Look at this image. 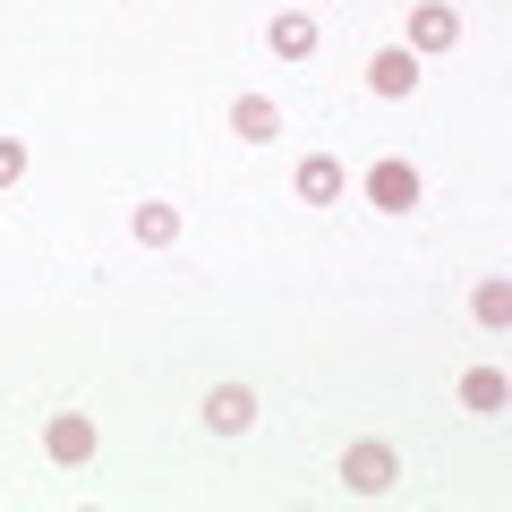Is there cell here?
<instances>
[{
  "instance_id": "obj_1",
  "label": "cell",
  "mask_w": 512,
  "mask_h": 512,
  "mask_svg": "<svg viewBox=\"0 0 512 512\" xmlns=\"http://www.w3.org/2000/svg\"><path fill=\"white\" fill-rule=\"evenodd\" d=\"M342 487L350 495H384L393 487V444H350L342 453Z\"/></svg>"
},
{
  "instance_id": "obj_2",
  "label": "cell",
  "mask_w": 512,
  "mask_h": 512,
  "mask_svg": "<svg viewBox=\"0 0 512 512\" xmlns=\"http://www.w3.org/2000/svg\"><path fill=\"white\" fill-rule=\"evenodd\" d=\"M367 197H376L384 214H410V205H419V171H410L402 154H393V163H376V171H367Z\"/></svg>"
},
{
  "instance_id": "obj_3",
  "label": "cell",
  "mask_w": 512,
  "mask_h": 512,
  "mask_svg": "<svg viewBox=\"0 0 512 512\" xmlns=\"http://www.w3.org/2000/svg\"><path fill=\"white\" fill-rule=\"evenodd\" d=\"M248 419H256L248 384H214V393H205V427H214V436H248Z\"/></svg>"
},
{
  "instance_id": "obj_4",
  "label": "cell",
  "mask_w": 512,
  "mask_h": 512,
  "mask_svg": "<svg viewBox=\"0 0 512 512\" xmlns=\"http://www.w3.org/2000/svg\"><path fill=\"white\" fill-rule=\"evenodd\" d=\"M231 128L248 137V146H274V137H282V111H274V94H239V103H231Z\"/></svg>"
},
{
  "instance_id": "obj_5",
  "label": "cell",
  "mask_w": 512,
  "mask_h": 512,
  "mask_svg": "<svg viewBox=\"0 0 512 512\" xmlns=\"http://www.w3.org/2000/svg\"><path fill=\"white\" fill-rule=\"evenodd\" d=\"M453 35H461V18L444 0H419V9H410V52H444Z\"/></svg>"
},
{
  "instance_id": "obj_6",
  "label": "cell",
  "mask_w": 512,
  "mask_h": 512,
  "mask_svg": "<svg viewBox=\"0 0 512 512\" xmlns=\"http://www.w3.org/2000/svg\"><path fill=\"white\" fill-rule=\"evenodd\" d=\"M367 86H376V94H410V86H419V52H410V43L376 52V60H367Z\"/></svg>"
},
{
  "instance_id": "obj_7",
  "label": "cell",
  "mask_w": 512,
  "mask_h": 512,
  "mask_svg": "<svg viewBox=\"0 0 512 512\" xmlns=\"http://www.w3.org/2000/svg\"><path fill=\"white\" fill-rule=\"evenodd\" d=\"M43 444H52V461H86V453H94V419H77V410H60V419L43 427Z\"/></svg>"
},
{
  "instance_id": "obj_8",
  "label": "cell",
  "mask_w": 512,
  "mask_h": 512,
  "mask_svg": "<svg viewBox=\"0 0 512 512\" xmlns=\"http://www.w3.org/2000/svg\"><path fill=\"white\" fill-rule=\"evenodd\" d=\"M504 367H470V376H461V410H478V419H495V410H504Z\"/></svg>"
},
{
  "instance_id": "obj_9",
  "label": "cell",
  "mask_w": 512,
  "mask_h": 512,
  "mask_svg": "<svg viewBox=\"0 0 512 512\" xmlns=\"http://www.w3.org/2000/svg\"><path fill=\"white\" fill-rule=\"evenodd\" d=\"M299 197L333 205V197H342V163H333V154H308V163H299Z\"/></svg>"
},
{
  "instance_id": "obj_10",
  "label": "cell",
  "mask_w": 512,
  "mask_h": 512,
  "mask_svg": "<svg viewBox=\"0 0 512 512\" xmlns=\"http://www.w3.org/2000/svg\"><path fill=\"white\" fill-rule=\"evenodd\" d=\"M274 52H282V60H308V52H316V18L282 9V18H274Z\"/></svg>"
},
{
  "instance_id": "obj_11",
  "label": "cell",
  "mask_w": 512,
  "mask_h": 512,
  "mask_svg": "<svg viewBox=\"0 0 512 512\" xmlns=\"http://www.w3.org/2000/svg\"><path fill=\"white\" fill-rule=\"evenodd\" d=\"M137 239L146 248H171L180 239V205H137Z\"/></svg>"
},
{
  "instance_id": "obj_12",
  "label": "cell",
  "mask_w": 512,
  "mask_h": 512,
  "mask_svg": "<svg viewBox=\"0 0 512 512\" xmlns=\"http://www.w3.org/2000/svg\"><path fill=\"white\" fill-rule=\"evenodd\" d=\"M478 316H487V325H504V316H512V291H504V282H478Z\"/></svg>"
},
{
  "instance_id": "obj_13",
  "label": "cell",
  "mask_w": 512,
  "mask_h": 512,
  "mask_svg": "<svg viewBox=\"0 0 512 512\" xmlns=\"http://www.w3.org/2000/svg\"><path fill=\"white\" fill-rule=\"evenodd\" d=\"M9 180H26V146H18V137H0V188H9Z\"/></svg>"
}]
</instances>
